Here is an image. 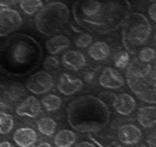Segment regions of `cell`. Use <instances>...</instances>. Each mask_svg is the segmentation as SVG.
Listing matches in <instances>:
<instances>
[{
  "mask_svg": "<svg viewBox=\"0 0 156 147\" xmlns=\"http://www.w3.org/2000/svg\"><path fill=\"white\" fill-rule=\"evenodd\" d=\"M41 103L46 111H54L60 108L62 105V99L55 95H47L43 98Z\"/></svg>",
  "mask_w": 156,
  "mask_h": 147,
  "instance_id": "obj_22",
  "label": "cell"
},
{
  "mask_svg": "<svg viewBox=\"0 0 156 147\" xmlns=\"http://www.w3.org/2000/svg\"><path fill=\"white\" fill-rule=\"evenodd\" d=\"M5 106V104L3 103L1 99V97H0V108H4Z\"/></svg>",
  "mask_w": 156,
  "mask_h": 147,
  "instance_id": "obj_35",
  "label": "cell"
},
{
  "mask_svg": "<svg viewBox=\"0 0 156 147\" xmlns=\"http://www.w3.org/2000/svg\"><path fill=\"white\" fill-rule=\"evenodd\" d=\"M68 7L59 2H54L43 6L35 16L34 23L38 31L47 37L60 33L69 21Z\"/></svg>",
  "mask_w": 156,
  "mask_h": 147,
  "instance_id": "obj_5",
  "label": "cell"
},
{
  "mask_svg": "<svg viewBox=\"0 0 156 147\" xmlns=\"http://www.w3.org/2000/svg\"><path fill=\"white\" fill-rule=\"evenodd\" d=\"M62 63L64 67L73 71H79L86 64L85 56L76 50H68L62 56Z\"/></svg>",
  "mask_w": 156,
  "mask_h": 147,
  "instance_id": "obj_13",
  "label": "cell"
},
{
  "mask_svg": "<svg viewBox=\"0 0 156 147\" xmlns=\"http://www.w3.org/2000/svg\"><path fill=\"white\" fill-rule=\"evenodd\" d=\"M139 123L146 128H152L156 124V108L155 106H143L139 109L137 114Z\"/></svg>",
  "mask_w": 156,
  "mask_h": 147,
  "instance_id": "obj_17",
  "label": "cell"
},
{
  "mask_svg": "<svg viewBox=\"0 0 156 147\" xmlns=\"http://www.w3.org/2000/svg\"><path fill=\"white\" fill-rule=\"evenodd\" d=\"M109 108L99 98L83 95L72 101L67 108V120L73 129L80 133L99 131L110 120Z\"/></svg>",
  "mask_w": 156,
  "mask_h": 147,
  "instance_id": "obj_3",
  "label": "cell"
},
{
  "mask_svg": "<svg viewBox=\"0 0 156 147\" xmlns=\"http://www.w3.org/2000/svg\"><path fill=\"white\" fill-rule=\"evenodd\" d=\"M0 147H15L12 146L10 143L9 142H2L0 143Z\"/></svg>",
  "mask_w": 156,
  "mask_h": 147,
  "instance_id": "obj_33",
  "label": "cell"
},
{
  "mask_svg": "<svg viewBox=\"0 0 156 147\" xmlns=\"http://www.w3.org/2000/svg\"><path fill=\"white\" fill-rule=\"evenodd\" d=\"M129 54L126 50H122L117 53L114 57V65L120 69H124L127 67L129 63Z\"/></svg>",
  "mask_w": 156,
  "mask_h": 147,
  "instance_id": "obj_24",
  "label": "cell"
},
{
  "mask_svg": "<svg viewBox=\"0 0 156 147\" xmlns=\"http://www.w3.org/2000/svg\"><path fill=\"white\" fill-rule=\"evenodd\" d=\"M83 86V82L79 78H73L70 75L63 73L60 75L57 83V88L65 95H73L76 94Z\"/></svg>",
  "mask_w": 156,
  "mask_h": 147,
  "instance_id": "obj_10",
  "label": "cell"
},
{
  "mask_svg": "<svg viewBox=\"0 0 156 147\" xmlns=\"http://www.w3.org/2000/svg\"><path fill=\"white\" fill-rule=\"evenodd\" d=\"M2 67L12 76H22L32 73L41 62L43 50L32 37L18 34L3 46Z\"/></svg>",
  "mask_w": 156,
  "mask_h": 147,
  "instance_id": "obj_2",
  "label": "cell"
},
{
  "mask_svg": "<svg viewBox=\"0 0 156 147\" xmlns=\"http://www.w3.org/2000/svg\"><path fill=\"white\" fill-rule=\"evenodd\" d=\"M23 20L21 15L11 8L0 9V37H5L21 27Z\"/></svg>",
  "mask_w": 156,
  "mask_h": 147,
  "instance_id": "obj_7",
  "label": "cell"
},
{
  "mask_svg": "<svg viewBox=\"0 0 156 147\" xmlns=\"http://www.w3.org/2000/svg\"><path fill=\"white\" fill-rule=\"evenodd\" d=\"M126 80L131 91L149 104L156 102L155 66L134 59L126 67Z\"/></svg>",
  "mask_w": 156,
  "mask_h": 147,
  "instance_id": "obj_4",
  "label": "cell"
},
{
  "mask_svg": "<svg viewBox=\"0 0 156 147\" xmlns=\"http://www.w3.org/2000/svg\"><path fill=\"white\" fill-rule=\"evenodd\" d=\"M19 5L24 13L32 15L39 12L44 4L41 0H19Z\"/></svg>",
  "mask_w": 156,
  "mask_h": 147,
  "instance_id": "obj_21",
  "label": "cell"
},
{
  "mask_svg": "<svg viewBox=\"0 0 156 147\" xmlns=\"http://www.w3.org/2000/svg\"><path fill=\"white\" fill-rule=\"evenodd\" d=\"M70 45V41L64 35H55L46 42L47 50L52 55L60 53Z\"/></svg>",
  "mask_w": 156,
  "mask_h": 147,
  "instance_id": "obj_16",
  "label": "cell"
},
{
  "mask_svg": "<svg viewBox=\"0 0 156 147\" xmlns=\"http://www.w3.org/2000/svg\"><path fill=\"white\" fill-rule=\"evenodd\" d=\"M93 41V38L89 34L83 33L79 35L75 40V44L79 48H86L89 47Z\"/></svg>",
  "mask_w": 156,
  "mask_h": 147,
  "instance_id": "obj_26",
  "label": "cell"
},
{
  "mask_svg": "<svg viewBox=\"0 0 156 147\" xmlns=\"http://www.w3.org/2000/svg\"><path fill=\"white\" fill-rule=\"evenodd\" d=\"M18 2L19 0H0V6L8 8L9 6L13 5Z\"/></svg>",
  "mask_w": 156,
  "mask_h": 147,
  "instance_id": "obj_30",
  "label": "cell"
},
{
  "mask_svg": "<svg viewBox=\"0 0 156 147\" xmlns=\"http://www.w3.org/2000/svg\"><path fill=\"white\" fill-rule=\"evenodd\" d=\"M76 141V134L70 130H62L54 137V143L57 147H71Z\"/></svg>",
  "mask_w": 156,
  "mask_h": 147,
  "instance_id": "obj_19",
  "label": "cell"
},
{
  "mask_svg": "<svg viewBox=\"0 0 156 147\" xmlns=\"http://www.w3.org/2000/svg\"><path fill=\"white\" fill-rule=\"evenodd\" d=\"M98 82L102 87L108 89H118L125 85L123 76L112 67H105L101 73Z\"/></svg>",
  "mask_w": 156,
  "mask_h": 147,
  "instance_id": "obj_9",
  "label": "cell"
},
{
  "mask_svg": "<svg viewBox=\"0 0 156 147\" xmlns=\"http://www.w3.org/2000/svg\"><path fill=\"white\" fill-rule=\"evenodd\" d=\"M88 53L95 61H103L108 57L111 50L108 44L104 41H97L90 46Z\"/></svg>",
  "mask_w": 156,
  "mask_h": 147,
  "instance_id": "obj_18",
  "label": "cell"
},
{
  "mask_svg": "<svg viewBox=\"0 0 156 147\" xmlns=\"http://www.w3.org/2000/svg\"><path fill=\"white\" fill-rule=\"evenodd\" d=\"M16 114L18 116L37 117L41 111V105L39 100L34 96H28L19 106L16 108Z\"/></svg>",
  "mask_w": 156,
  "mask_h": 147,
  "instance_id": "obj_14",
  "label": "cell"
},
{
  "mask_svg": "<svg viewBox=\"0 0 156 147\" xmlns=\"http://www.w3.org/2000/svg\"><path fill=\"white\" fill-rule=\"evenodd\" d=\"M147 143L150 147H155V134L150 135L147 140Z\"/></svg>",
  "mask_w": 156,
  "mask_h": 147,
  "instance_id": "obj_31",
  "label": "cell"
},
{
  "mask_svg": "<svg viewBox=\"0 0 156 147\" xmlns=\"http://www.w3.org/2000/svg\"><path fill=\"white\" fill-rule=\"evenodd\" d=\"M14 127L13 117L8 113H0V134H8Z\"/></svg>",
  "mask_w": 156,
  "mask_h": 147,
  "instance_id": "obj_23",
  "label": "cell"
},
{
  "mask_svg": "<svg viewBox=\"0 0 156 147\" xmlns=\"http://www.w3.org/2000/svg\"><path fill=\"white\" fill-rule=\"evenodd\" d=\"M37 147H52L51 145L48 143H42L41 144H39Z\"/></svg>",
  "mask_w": 156,
  "mask_h": 147,
  "instance_id": "obj_34",
  "label": "cell"
},
{
  "mask_svg": "<svg viewBox=\"0 0 156 147\" xmlns=\"http://www.w3.org/2000/svg\"><path fill=\"white\" fill-rule=\"evenodd\" d=\"M118 138L123 144H136L141 140L142 132L136 125L125 124L119 128Z\"/></svg>",
  "mask_w": 156,
  "mask_h": 147,
  "instance_id": "obj_12",
  "label": "cell"
},
{
  "mask_svg": "<svg viewBox=\"0 0 156 147\" xmlns=\"http://www.w3.org/2000/svg\"><path fill=\"white\" fill-rule=\"evenodd\" d=\"M122 27V41L128 53H136L152 35L150 22L144 15L138 12H130Z\"/></svg>",
  "mask_w": 156,
  "mask_h": 147,
  "instance_id": "obj_6",
  "label": "cell"
},
{
  "mask_svg": "<svg viewBox=\"0 0 156 147\" xmlns=\"http://www.w3.org/2000/svg\"><path fill=\"white\" fill-rule=\"evenodd\" d=\"M43 66L45 70H48V71H52V70L59 68V62L56 58L53 57V56H48L47 58H46L45 61L43 64Z\"/></svg>",
  "mask_w": 156,
  "mask_h": 147,
  "instance_id": "obj_28",
  "label": "cell"
},
{
  "mask_svg": "<svg viewBox=\"0 0 156 147\" xmlns=\"http://www.w3.org/2000/svg\"><path fill=\"white\" fill-rule=\"evenodd\" d=\"M150 1H151V2H155V0H150Z\"/></svg>",
  "mask_w": 156,
  "mask_h": 147,
  "instance_id": "obj_36",
  "label": "cell"
},
{
  "mask_svg": "<svg viewBox=\"0 0 156 147\" xmlns=\"http://www.w3.org/2000/svg\"><path fill=\"white\" fill-rule=\"evenodd\" d=\"M25 95L23 86L20 85H14L9 89V97L12 101H18L24 97Z\"/></svg>",
  "mask_w": 156,
  "mask_h": 147,
  "instance_id": "obj_27",
  "label": "cell"
},
{
  "mask_svg": "<svg viewBox=\"0 0 156 147\" xmlns=\"http://www.w3.org/2000/svg\"><path fill=\"white\" fill-rule=\"evenodd\" d=\"M130 12L131 5L127 0H76L72 8L76 22L98 34L117 30Z\"/></svg>",
  "mask_w": 156,
  "mask_h": 147,
  "instance_id": "obj_1",
  "label": "cell"
},
{
  "mask_svg": "<svg viewBox=\"0 0 156 147\" xmlns=\"http://www.w3.org/2000/svg\"><path fill=\"white\" fill-rule=\"evenodd\" d=\"M56 127V123L50 117H43L37 121L38 131L47 137H51L54 134Z\"/></svg>",
  "mask_w": 156,
  "mask_h": 147,
  "instance_id": "obj_20",
  "label": "cell"
},
{
  "mask_svg": "<svg viewBox=\"0 0 156 147\" xmlns=\"http://www.w3.org/2000/svg\"><path fill=\"white\" fill-rule=\"evenodd\" d=\"M117 147H123V146H117Z\"/></svg>",
  "mask_w": 156,
  "mask_h": 147,
  "instance_id": "obj_37",
  "label": "cell"
},
{
  "mask_svg": "<svg viewBox=\"0 0 156 147\" xmlns=\"http://www.w3.org/2000/svg\"><path fill=\"white\" fill-rule=\"evenodd\" d=\"M155 58V51L151 47H145L139 52V60L146 63H149Z\"/></svg>",
  "mask_w": 156,
  "mask_h": 147,
  "instance_id": "obj_25",
  "label": "cell"
},
{
  "mask_svg": "<svg viewBox=\"0 0 156 147\" xmlns=\"http://www.w3.org/2000/svg\"><path fill=\"white\" fill-rule=\"evenodd\" d=\"M36 132L29 127H21L17 130L13 135V140L20 147H30L37 141Z\"/></svg>",
  "mask_w": 156,
  "mask_h": 147,
  "instance_id": "obj_15",
  "label": "cell"
},
{
  "mask_svg": "<svg viewBox=\"0 0 156 147\" xmlns=\"http://www.w3.org/2000/svg\"><path fill=\"white\" fill-rule=\"evenodd\" d=\"M74 147H96L94 144L89 143V142L84 141L82 142V143H79V144L76 145Z\"/></svg>",
  "mask_w": 156,
  "mask_h": 147,
  "instance_id": "obj_32",
  "label": "cell"
},
{
  "mask_svg": "<svg viewBox=\"0 0 156 147\" xmlns=\"http://www.w3.org/2000/svg\"><path fill=\"white\" fill-rule=\"evenodd\" d=\"M52 76L45 71H39L32 75L26 83V88L35 95H43L53 88Z\"/></svg>",
  "mask_w": 156,
  "mask_h": 147,
  "instance_id": "obj_8",
  "label": "cell"
},
{
  "mask_svg": "<svg viewBox=\"0 0 156 147\" xmlns=\"http://www.w3.org/2000/svg\"><path fill=\"white\" fill-rule=\"evenodd\" d=\"M149 15L150 18L155 22L156 21V4L155 2L152 3L149 8Z\"/></svg>",
  "mask_w": 156,
  "mask_h": 147,
  "instance_id": "obj_29",
  "label": "cell"
},
{
  "mask_svg": "<svg viewBox=\"0 0 156 147\" xmlns=\"http://www.w3.org/2000/svg\"><path fill=\"white\" fill-rule=\"evenodd\" d=\"M112 105L115 111L118 114L123 116H127L132 114L136 108L135 99L127 93L115 96L113 100Z\"/></svg>",
  "mask_w": 156,
  "mask_h": 147,
  "instance_id": "obj_11",
  "label": "cell"
}]
</instances>
